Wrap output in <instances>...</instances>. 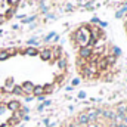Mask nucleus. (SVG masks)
Masks as SVG:
<instances>
[{
  "label": "nucleus",
  "instance_id": "1",
  "mask_svg": "<svg viewBox=\"0 0 127 127\" xmlns=\"http://www.w3.org/2000/svg\"><path fill=\"white\" fill-rule=\"evenodd\" d=\"M61 127H127V100L81 109Z\"/></svg>",
  "mask_w": 127,
  "mask_h": 127
},
{
  "label": "nucleus",
  "instance_id": "2",
  "mask_svg": "<svg viewBox=\"0 0 127 127\" xmlns=\"http://www.w3.org/2000/svg\"><path fill=\"white\" fill-rule=\"evenodd\" d=\"M25 117V109L18 99L0 97V127H16Z\"/></svg>",
  "mask_w": 127,
  "mask_h": 127
}]
</instances>
